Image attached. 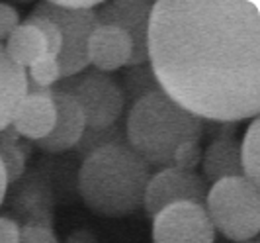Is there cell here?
<instances>
[{
  "mask_svg": "<svg viewBox=\"0 0 260 243\" xmlns=\"http://www.w3.org/2000/svg\"><path fill=\"white\" fill-rule=\"evenodd\" d=\"M131 57L129 38L114 26H96L88 38V63L96 71L112 73L121 67H127Z\"/></svg>",
  "mask_w": 260,
  "mask_h": 243,
  "instance_id": "11",
  "label": "cell"
},
{
  "mask_svg": "<svg viewBox=\"0 0 260 243\" xmlns=\"http://www.w3.org/2000/svg\"><path fill=\"white\" fill-rule=\"evenodd\" d=\"M27 155L22 151L20 145H6L0 143V165L4 169L6 184H12L20 179L26 171Z\"/></svg>",
  "mask_w": 260,
  "mask_h": 243,
  "instance_id": "19",
  "label": "cell"
},
{
  "mask_svg": "<svg viewBox=\"0 0 260 243\" xmlns=\"http://www.w3.org/2000/svg\"><path fill=\"white\" fill-rule=\"evenodd\" d=\"M151 167L129 145H106L82 159L78 192L92 212L102 216H127L143 208Z\"/></svg>",
  "mask_w": 260,
  "mask_h": 243,
  "instance_id": "2",
  "label": "cell"
},
{
  "mask_svg": "<svg viewBox=\"0 0 260 243\" xmlns=\"http://www.w3.org/2000/svg\"><path fill=\"white\" fill-rule=\"evenodd\" d=\"M204 120L186 112L162 90L133 104L125 120V140L131 151L149 167H172L174 149L184 141H200Z\"/></svg>",
  "mask_w": 260,
  "mask_h": 243,
  "instance_id": "3",
  "label": "cell"
},
{
  "mask_svg": "<svg viewBox=\"0 0 260 243\" xmlns=\"http://www.w3.org/2000/svg\"><path fill=\"white\" fill-rule=\"evenodd\" d=\"M121 92H123V102L125 106H133L137 100H141L147 94H153L158 92L160 87L156 83V77L151 69V65H137V67H129L123 77H121Z\"/></svg>",
  "mask_w": 260,
  "mask_h": 243,
  "instance_id": "16",
  "label": "cell"
},
{
  "mask_svg": "<svg viewBox=\"0 0 260 243\" xmlns=\"http://www.w3.org/2000/svg\"><path fill=\"white\" fill-rule=\"evenodd\" d=\"M22 141L20 138V133L12 128V124L10 126H6L4 129H0V143H6V145H18Z\"/></svg>",
  "mask_w": 260,
  "mask_h": 243,
  "instance_id": "28",
  "label": "cell"
},
{
  "mask_svg": "<svg viewBox=\"0 0 260 243\" xmlns=\"http://www.w3.org/2000/svg\"><path fill=\"white\" fill-rule=\"evenodd\" d=\"M20 26V14L10 4L0 2V41H6L8 36Z\"/></svg>",
  "mask_w": 260,
  "mask_h": 243,
  "instance_id": "24",
  "label": "cell"
},
{
  "mask_svg": "<svg viewBox=\"0 0 260 243\" xmlns=\"http://www.w3.org/2000/svg\"><path fill=\"white\" fill-rule=\"evenodd\" d=\"M202 147L200 141H184L180 143L174 155H172V167L180 169V171H194L202 163Z\"/></svg>",
  "mask_w": 260,
  "mask_h": 243,
  "instance_id": "22",
  "label": "cell"
},
{
  "mask_svg": "<svg viewBox=\"0 0 260 243\" xmlns=\"http://www.w3.org/2000/svg\"><path fill=\"white\" fill-rule=\"evenodd\" d=\"M149 65L160 90L200 120L258 118V2H153Z\"/></svg>",
  "mask_w": 260,
  "mask_h": 243,
  "instance_id": "1",
  "label": "cell"
},
{
  "mask_svg": "<svg viewBox=\"0 0 260 243\" xmlns=\"http://www.w3.org/2000/svg\"><path fill=\"white\" fill-rule=\"evenodd\" d=\"M6 188H8V184H6V177H4V169H2V165H0V206H2V202H4Z\"/></svg>",
  "mask_w": 260,
  "mask_h": 243,
  "instance_id": "29",
  "label": "cell"
},
{
  "mask_svg": "<svg viewBox=\"0 0 260 243\" xmlns=\"http://www.w3.org/2000/svg\"><path fill=\"white\" fill-rule=\"evenodd\" d=\"M20 243H57L51 228L41 224H26L20 228Z\"/></svg>",
  "mask_w": 260,
  "mask_h": 243,
  "instance_id": "23",
  "label": "cell"
},
{
  "mask_svg": "<svg viewBox=\"0 0 260 243\" xmlns=\"http://www.w3.org/2000/svg\"><path fill=\"white\" fill-rule=\"evenodd\" d=\"M155 243H213L215 230L206 208L196 202H176L153 218Z\"/></svg>",
  "mask_w": 260,
  "mask_h": 243,
  "instance_id": "8",
  "label": "cell"
},
{
  "mask_svg": "<svg viewBox=\"0 0 260 243\" xmlns=\"http://www.w3.org/2000/svg\"><path fill=\"white\" fill-rule=\"evenodd\" d=\"M106 145H127L125 126L114 124L110 128H100V129L84 128L80 140L75 145V151H77L78 157L86 159L88 155H92L94 151H98V149H102Z\"/></svg>",
  "mask_w": 260,
  "mask_h": 243,
  "instance_id": "17",
  "label": "cell"
},
{
  "mask_svg": "<svg viewBox=\"0 0 260 243\" xmlns=\"http://www.w3.org/2000/svg\"><path fill=\"white\" fill-rule=\"evenodd\" d=\"M53 92L69 94L80 106L86 128H110L123 114V92L116 78L102 71H82L73 77L61 78L53 85Z\"/></svg>",
  "mask_w": 260,
  "mask_h": 243,
  "instance_id": "5",
  "label": "cell"
},
{
  "mask_svg": "<svg viewBox=\"0 0 260 243\" xmlns=\"http://www.w3.org/2000/svg\"><path fill=\"white\" fill-rule=\"evenodd\" d=\"M0 243H20V226L6 216H0Z\"/></svg>",
  "mask_w": 260,
  "mask_h": 243,
  "instance_id": "25",
  "label": "cell"
},
{
  "mask_svg": "<svg viewBox=\"0 0 260 243\" xmlns=\"http://www.w3.org/2000/svg\"><path fill=\"white\" fill-rule=\"evenodd\" d=\"M153 2L147 0H114L100 2L94 10L98 26H114L131 41V57L127 67L149 63V20Z\"/></svg>",
  "mask_w": 260,
  "mask_h": 243,
  "instance_id": "7",
  "label": "cell"
},
{
  "mask_svg": "<svg viewBox=\"0 0 260 243\" xmlns=\"http://www.w3.org/2000/svg\"><path fill=\"white\" fill-rule=\"evenodd\" d=\"M59 8L69 12H84V10H96L100 6L98 0H53Z\"/></svg>",
  "mask_w": 260,
  "mask_h": 243,
  "instance_id": "26",
  "label": "cell"
},
{
  "mask_svg": "<svg viewBox=\"0 0 260 243\" xmlns=\"http://www.w3.org/2000/svg\"><path fill=\"white\" fill-rule=\"evenodd\" d=\"M27 73L6 55L0 43V129L10 126L12 116L26 96Z\"/></svg>",
  "mask_w": 260,
  "mask_h": 243,
  "instance_id": "13",
  "label": "cell"
},
{
  "mask_svg": "<svg viewBox=\"0 0 260 243\" xmlns=\"http://www.w3.org/2000/svg\"><path fill=\"white\" fill-rule=\"evenodd\" d=\"M12 128L20 138L39 141L47 138L55 126V104L53 96L26 94L12 116Z\"/></svg>",
  "mask_w": 260,
  "mask_h": 243,
  "instance_id": "12",
  "label": "cell"
},
{
  "mask_svg": "<svg viewBox=\"0 0 260 243\" xmlns=\"http://www.w3.org/2000/svg\"><path fill=\"white\" fill-rule=\"evenodd\" d=\"M202 169L206 182L215 184L217 180L243 177L241 155H239V141L235 138L229 140H215L208 145V149L202 153Z\"/></svg>",
  "mask_w": 260,
  "mask_h": 243,
  "instance_id": "14",
  "label": "cell"
},
{
  "mask_svg": "<svg viewBox=\"0 0 260 243\" xmlns=\"http://www.w3.org/2000/svg\"><path fill=\"white\" fill-rule=\"evenodd\" d=\"M26 22L36 26L41 32V36L45 39V45H47V55L57 57L61 53V47H63V38H61L59 28L55 26L51 20H47L43 16H36V14H29L26 18Z\"/></svg>",
  "mask_w": 260,
  "mask_h": 243,
  "instance_id": "21",
  "label": "cell"
},
{
  "mask_svg": "<svg viewBox=\"0 0 260 243\" xmlns=\"http://www.w3.org/2000/svg\"><path fill=\"white\" fill-rule=\"evenodd\" d=\"M27 80L36 83L38 87L53 89V85L61 80V67L57 63V57L45 55V57L39 59L38 63L31 65L29 73H27Z\"/></svg>",
  "mask_w": 260,
  "mask_h": 243,
  "instance_id": "20",
  "label": "cell"
},
{
  "mask_svg": "<svg viewBox=\"0 0 260 243\" xmlns=\"http://www.w3.org/2000/svg\"><path fill=\"white\" fill-rule=\"evenodd\" d=\"M31 14L51 20L61 32L63 47L57 55V63L61 67V78L82 73L90 65L88 63V38L98 26L94 10L69 12L59 8L53 0H45V2H39Z\"/></svg>",
  "mask_w": 260,
  "mask_h": 243,
  "instance_id": "6",
  "label": "cell"
},
{
  "mask_svg": "<svg viewBox=\"0 0 260 243\" xmlns=\"http://www.w3.org/2000/svg\"><path fill=\"white\" fill-rule=\"evenodd\" d=\"M243 243H260V241L256 239V237H254V239H248V241H243Z\"/></svg>",
  "mask_w": 260,
  "mask_h": 243,
  "instance_id": "30",
  "label": "cell"
},
{
  "mask_svg": "<svg viewBox=\"0 0 260 243\" xmlns=\"http://www.w3.org/2000/svg\"><path fill=\"white\" fill-rule=\"evenodd\" d=\"M260 120L252 118L245 131V140L239 143V155H241V167H243V177L250 180L252 184L260 186Z\"/></svg>",
  "mask_w": 260,
  "mask_h": 243,
  "instance_id": "18",
  "label": "cell"
},
{
  "mask_svg": "<svg viewBox=\"0 0 260 243\" xmlns=\"http://www.w3.org/2000/svg\"><path fill=\"white\" fill-rule=\"evenodd\" d=\"M55 104V126L47 138L34 141L41 151L47 153H63L67 149H73L78 143L82 131L86 128L84 114L69 94L53 92Z\"/></svg>",
  "mask_w": 260,
  "mask_h": 243,
  "instance_id": "10",
  "label": "cell"
},
{
  "mask_svg": "<svg viewBox=\"0 0 260 243\" xmlns=\"http://www.w3.org/2000/svg\"><path fill=\"white\" fill-rule=\"evenodd\" d=\"M204 208L213 230L235 243L254 239L260 231V191L245 177L217 180L206 194Z\"/></svg>",
  "mask_w": 260,
  "mask_h": 243,
  "instance_id": "4",
  "label": "cell"
},
{
  "mask_svg": "<svg viewBox=\"0 0 260 243\" xmlns=\"http://www.w3.org/2000/svg\"><path fill=\"white\" fill-rule=\"evenodd\" d=\"M4 51L14 63L22 69H29L34 63H38L41 57L47 55V45L36 26L20 22V26L8 36L4 43Z\"/></svg>",
  "mask_w": 260,
  "mask_h": 243,
  "instance_id": "15",
  "label": "cell"
},
{
  "mask_svg": "<svg viewBox=\"0 0 260 243\" xmlns=\"http://www.w3.org/2000/svg\"><path fill=\"white\" fill-rule=\"evenodd\" d=\"M208 182L194 171H180L167 167L149 179L145 188L143 208L149 218H155L162 208L176 202H206Z\"/></svg>",
  "mask_w": 260,
  "mask_h": 243,
  "instance_id": "9",
  "label": "cell"
},
{
  "mask_svg": "<svg viewBox=\"0 0 260 243\" xmlns=\"http://www.w3.org/2000/svg\"><path fill=\"white\" fill-rule=\"evenodd\" d=\"M67 243H98L96 239V235L88 230H78V231H73L71 235H69V239Z\"/></svg>",
  "mask_w": 260,
  "mask_h": 243,
  "instance_id": "27",
  "label": "cell"
}]
</instances>
